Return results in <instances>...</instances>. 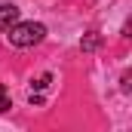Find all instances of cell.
<instances>
[{
    "label": "cell",
    "instance_id": "1",
    "mask_svg": "<svg viewBox=\"0 0 132 132\" xmlns=\"http://www.w3.org/2000/svg\"><path fill=\"white\" fill-rule=\"evenodd\" d=\"M9 43L12 46H19V49H25V46H37L43 37H46V28L40 25V22H15L12 28H9Z\"/></svg>",
    "mask_w": 132,
    "mask_h": 132
},
{
    "label": "cell",
    "instance_id": "2",
    "mask_svg": "<svg viewBox=\"0 0 132 132\" xmlns=\"http://www.w3.org/2000/svg\"><path fill=\"white\" fill-rule=\"evenodd\" d=\"M15 22H19V6L3 3V6H0V31H9Z\"/></svg>",
    "mask_w": 132,
    "mask_h": 132
},
{
    "label": "cell",
    "instance_id": "3",
    "mask_svg": "<svg viewBox=\"0 0 132 132\" xmlns=\"http://www.w3.org/2000/svg\"><path fill=\"white\" fill-rule=\"evenodd\" d=\"M98 46H101V34L98 31H89L83 40H80V49H83V52H95Z\"/></svg>",
    "mask_w": 132,
    "mask_h": 132
},
{
    "label": "cell",
    "instance_id": "4",
    "mask_svg": "<svg viewBox=\"0 0 132 132\" xmlns=\"http://www.w3.org/2000/svg\"><path fill=\"white\" fill-rule=\"evenodd\" d=\"M12 108V98H9V89L6 86H0V114H6Z\"/></svg>",
    "mask_w": 132,
    "mask_h": 132
}]
</instances>
